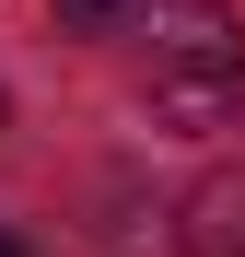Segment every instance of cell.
I'll list each match as a JSON object with an SVG mask.
<instances>
[{"mask_svg": "<svg viewBox=\"0 0 245 257\" xmlns=\"http://www.w3.org/2000/svg\"><path fill=\"white\" fill-rule=\"evenodd\" d=\"M140 47H152V117L163 128H233L245 117V24L222 0H140Z\"/></svg>", "mask_w": 245, "mask_h": 257, "instance_id": "cell-1", "label": "cell"}, {"mask_svg": "<svg viewBox=\"0 0 245 257\" xmlns=\"http://www.w3.org/2000/svg\"><path fill=\"white\" fill-rule=\"evenodd\" d=\"M175 234H187V257H245V176H198Z\"/></svg>", "mask_w": 245, "mask_h": 257, "instance_id": "cell-2", "label": "cell"}, {"mask_svg": "<svg viewBox=\"0 0 245 257\" xmlns=\"http://www.w3.org/2000/svg\"><path fill=\"white\" fill-rule=\"evenodd\" d=\"M140 24V0H59V35H117Z\"/></svg>", "mask_w": 245, "mask_h": 257, "instance_id": "cell-3", "label": "cell"}, {"mask_svg": "<svg viewBox=\"0 0 245 257\" xmlns=\"http://www.w3.org/2000/svg\"><path fill=\"white\" fill-rule=\"evenodd\" d=\"M0 257H35V245H24V234H0Z\"/></svg>", "mask_w": 245, "mask_h": 257, "instance_id": "cell-4", "label": "cell"}, {"mask_svg": "<svg viewBox=\"0 0 245 257\" xmlns=\"http://www.w3.org/2000/svg\"><path fill=\"white\" fill-rule=\"evenodd\" d=\"M0 117H12V94H0Z\"/></svg>", "mask_w": 245, "mask_h": 257, "instance_id": "cell-5", "label": "cell"}]
</instances>
